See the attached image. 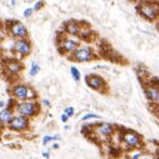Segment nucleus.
<instances>
[{
	"label": "nucleus",
	"mask_w": 159,
	"mask_h": 159,
	"mask_svg": "<svg viewBox=\"0 0 159 159\" xmlns=\"http://www.w3.org/2000/svg\"><path fill=\"white\" fill-rule=\"evenodd\" d=\"M29 127H31V121L28 118L15 114L11 121L8 124L7 128L11 131H15V132H25L28 130Z\"/></svg>",
	"instance_id": "obj_10"
},
{
	"label": "nucleus",
	"mask_w": 159,
	"mask_h": 159,
	"mask_svg": "<svg viewBox=\"0 0 159 159\" xmlns=\"http://www.w3.org/2000/svg\"><path fill=\"white\" fill-rule=\"evenodd\" d=\"M61 137L59 134L56 135H44L43 139H42V144L43 145H47L48 143L50 142H53V141H56V140H60Z\"/></svg>",
	"instance_id": "obj_18"
},
{
	"label": "nucleus",
	"mask_w": 159,
	"mask_h": 159,
	"mask_svg": "<svg viewBox=\"0 0 159 159\" xmlns=\"http://www.w3.org/2000/svg\"><path fill=\"white\" fill-rule=\"evenodd\" d=\"M122 142H124L126 145H128L131 148H135V147H140L141 145V137L139 134H137L135 132L132 131H127L122 134L121 137Z\"/></svg>",
	"instance_id": "obj_13"
},
{
	"label": "nucleus",
	"mask_w": 159,
	"mask_h": 159,
	"mask_svg": "<svg viewBox=\"0 0 159 159\" xmlns=\"http://www.w3.org/2000/svg\"><path fill=\"white\" fill-rule=\"evenodd\" d=\"M79 46H80V40L76 39V38H71L66 35L62 38H58V42H56L58 51L62 55H67V54L69 55Z\"/></svg>",
	"instance_id": "obj_6"
},
{
	"label": "nucleus",
	"mask_w": 159,
	"mask_h": 159,
	"mask_svg": "<svg viewBox=\"0 0 159 159\" xmlns=\"http://www.w3.org/2000/svg\"><path fill=\"white\" fill-rule=\"evenodd\" d=\"M64 114H66V115L71 118L73 117L74 114H75V109H74L73 106H68V107H66V108L64 109Z\"/></svg>",
	"instance_id": "obj_22"
},
{
	"label": "nucleus",
	"mask_w": 159,
	"mask_h": 159,
	"mask_svg": "<svg viewBox=\"0 0 159 159\" xmlns=\"http://www.w3.org/2000/svg\"><path fill=\"white\" fill-rule=\"evenodd\" d=\"M15 1H16V0H11V5H12V6L15 5Z\"/></svg>",
	"instance_id": "obj_29"
},
{
	"label": "nucleus",
	"mask_w": 159,
	"mask_h": 159,
	"mask_svg": "<svg viewBox=\"0 0 159 159\" xmlns=\"http://www.w3.org/2000/svg\"><path fill=\"white\" fill-rule=\"evenodd\" d=\"M44 6H46V1H44V0H38V1L35 2L33 9H34V11H40Z\"/></svg>",
	"instance_id": "obj_19"
},
{
	"label": "nucleus",
	"mask_w": 159,
	"mask_h": 159,
	"mask_svg": "<svg viewBox=\"0 0 159 159\" xmlns=\"http://www.w3.org/2000/svg\"><path fill=\"white\" fill-rule=\"evenodd\" d=\"M145 94L147 99L153 103H159V88L154 84H149L145 87Z\"/></svg>",
	"instance_id": "obj_15"
},
{
	"label": "nucleus",
	"mask_w": 159,
	"mask_h": 159,
	"mask_svg": "<svg viewBox=\"0 0 159 159\" xmlns=\"http://www.w3.org/2000/svg\"><path fill=\"white\" fill-rule=\"evenodd\" d=\"M145 159H148V158H145Z\"/></svg>",
	"instance_id": "obj_31"
},
{
	"label": "nucleus",
	"mask_w": 159,
	"mask_h": 159,
	"mask_svg": "<svg viewBox=\"0 0 159 159\" xmlns=\"http://www.w3.org/2000/svg\"><path fill=\"white\" fill-rule=\"evenodd\" d=\"M92 132L100 137H109L114 133V126L107 122L104 124H94L92 126Z\"/></svg>",
	"instance_id": "obj_14"
},
{
	"label": "nucleus",
	"mask_w": 159,
	"mask_h": 159,
	"mask_svg": "<svg viewBox=\"0 0 159 159\" xmlns=\"http://www.w3.org/2000/svg\"><path fill=\"white\" fill-rule=\"evenodd\" d=\"M102 1H109V0H102Z\"/></svg>",
	"instance_id": "obj_30"
},
{
	"label": "nucleus",
	"mask_w": 159,
	"mask_h": 159,
	"mask_svg": "<svg viewBox=\"0 0 159 159\" xmlns=\"http://www.w3.org/2000/svg\"><path fill=\"white\" fill-rule=\"evenodd\" d=\"M12 52L20 56L21 59L27 58L31 53V42L29 39L22 38V39H15L12 46Z\"/></svg>",
	"instance_id": "obj_8"
},
{
	"label": "nucleus",
	"mask_w": 159,
	"mask_h": 159,
	"mask_svg": "<svg viewBox=\"0 0 159 159\" xmlns=\"http://www.w3.org/2000/svg\"><path fill=\"white\" fill-rule=\"evenodd\" d=\"M139 14L149 22H154L159 18V3H155L152 1H144L140 2L137 7Z\"/></svg>",
	"instance_id": "obj_5"
},
{
	"label": "nucleus",
	"mask_w": 159,
	"mask_h": 159,
	"mask_svg": "<svg viewBox=\"0 0 159 159\" xmlns=\"http://www.w3.org/2000/svg\"><path fill=\"white\" fill-rule=\"evenodd\" d=\"M6 106V104H5V102L2 101V100H0V108H3Z\"/></svg>",
	"instance_id": "obj_26"
},
{
	"label": "nucleus",
	"mask_w": 159,
	"mask_h": 159,
	"mask_svg": "<svg viewBox=\"0 0 159 159\" xmlns=\"http://www.w3.org/2000/svg\"><path fill=\"white\" fill-rule=\"evenodd\" d=\"M33 13H34L33 8H26V9L24 10V12H23V16H24L25 18H29L33 15Z\"/></svg>",
	"instance_id": "obj_21"
},
{
	"label": "nucleus",
	"mask_w": 159,
	"mask_h": 159,
	"mask_svg": "<svg viewBox=\"0 0 159 159\" xmlns=\"http://www.w3.org/2000/svg\"><path fill=\"white\" fill-rule=\"evenodd\" d=\"M86 24L84 22H79L76 20H69L66 21L63 25V31L66 35L73 36V37H80L82 31L86 29L84 28V25Z\"/></svg>",
	"instance_id": "obj_11"
},
{
	"label": "nucleus",
	"mask_w": 159,
	"mask_h": 159,
	"mask_svg": "<svg viewBox=\"0 0 159 159\" xmlns=\"http://www.w3.org/2000/svg\"><path fill=\"white\" fill-rule=\"evenodd\" d=\"M15 100L10 97L9 103L5 106V108L0 111V124L7 127L8 124L11 121L13 116L15 115V113H14V104H15Z\"/></svg>",
	"instance_id": "obj_12"
},
{
	"label": "nucleus",
	"mask_w": 159,
	"mask_h": 159,
	"mask_svg": "<svg viewBox=\"0 0 159 159\" xmlns=\"http://www.w3.org/2000/svg\"><path fill=\"white\" fill-rule=\"evenodd\" d=\"M69 71H71V76L74 79V81L79 82L81 80V74H80V71L76 66H71Z\"/></svg>",
	"instance_id": "obj_16"
},
{
	"label": "nucleus",
	"mask_w": 159,
	"mask_h": 159,
	"mask_svg": "<svg viewBox=\"0 0 159 159\" xmlns=\"http://www.w3.org/2000/svg\"><path fill=\"white\" fill-rule=\"evenodd\" d=\"M140 156H141V153H139V154H135L134 156H133V159H139Z\"/></svg>",
	"instance_id": "obj_28"
},
{
	"label": "nucleus",
	"mask_w": 159,
	"mask_h": 159,
	"mask_svg": "<svg viewBox=\"0 0 159 159\" xmlns=\"http://www.w3.org/2000/svg\"><path fill=\"white\" fill-rule=\"evenodd\" d=\"M40 71V66L39 64H37L36 62H33L31 65V68H29V76L31 77H35L38 75V73Z\"/></svg>",
	"instance_id": "obj_17"
},
{
	"label": "nucleus",
	"mask_w": 159,
	"mask_h": 159,
	"mask_svg": "<svg viewBox=\"0 0 159 159\" xmlns=\"http://www.w3.org/2000/svg\"><path fill=\"white\" fill-rule=\"evenodd\" d=\"M41 104L44 106V107H48V108H50V107H51L50 101H48L47 99H42V100H41Z\"/></svg>",
	"instance_id": "obj_23"
},
{
	"label": "nucleus",
	"mask_w": 159,
	"mask_h": 159,
	"mask_svg": "<svg viewBox=\"0 0 159 159\" xmlns=\"http://www.w3.org/2000/svg\"><path fill=\"white\" fill-rule=\"evenodd\" d=\"M2 67L3 73L7 75L14 76L20 75L23 71H24V64L21 60L16 58H8L2 61Z\"/></svg>",
	"instance_id": "obj_7"
},
{
	"label": "nucleus",
	"mask_w": 159,
	"mask_h": 159,
	"mask_svg": "<svg viewBox=\"0 0 159 159\" xmlns=\"http://www.w3.org/2000/svg\"><path fill=\"white\" fill-rule=\"evenodd\" d=\"M6 31L8 35L15 39H22V38H26L29 39V33L27 27L23 24L21 21L18 20H8L5 23Z\"/></svg>",
	"instance_id": "obj_3"
},
{
	"label": "nucleus",
	"mask_w": 159,
	"mask_h": 159,
	"mask_svg": "<svg viewBox=\"0 0 159 159\" xmlns=\"http://www.w3.org/2000/svg\"><path fill=\"white\" fill-rule=\"evenodd\" d=\"M96 59L94 50L90 46H79L71 54L68 55V60L75 63H86Z\"/></svg>",
	"instance_id": "obj_4"
},
{
	"label": "nucleus",
	"mask_w": 159,
	"mask_h": 159,
	"mask_svg": "<svg viewBox=\"0 0 159 159\" xmlns=\"http://www.w3.org/2000/svg\"><path fill=\"white\" fill-rule=\"evenodd\" d=\"M9 94L16 102L38 101V93L31 86L26 84H15L9 89Z\"/></svg>",
	"instance_id": "obj_1"
},
{
	"label": "nucleus",
	"mask_w": 159,
	"mask_h": 159,
	"mask_svg": "<svg viewBox=\"0 0 159 159\" xmlns=\"http://www.w3.org/2000/svg\"><path fill=\"white\" fill-rule=\"evenodd\" d=\"M68 119H69V117L66 115V114L63 113L62 115H61V120H62V122H64V124H65V122L68 121Z\"/></svg>",
	"instance_id": "obj_24"
},
{
	"label": "nucleus",
	"mask_w": 159,
	"mask_h": 159,
	"mask_svg": "<svg viewBox=\"0 0 159 159\" xmlns=\"http://www.w3.org/2000/svg\"><path fill=\"white\" fill-rule=\"evenodd\" d=\"M42 157H44L46 159H48L49 157H50V153H49V152H43V153H42Z\"/></svg>",
	"instance_id": "obj_25"
},
{
	"label": "nucleus",
	"mask_w": 159,
	"mask_h": 159,
	"mask_svg": "<svg viewBox=\"0 0 159 159\" xmlns=\"http://www.w3.org/2000/svg\"><path fill=\"white\" fill-rule=\"evenodd\" d=\"M84 81H86L87 86L90 89L97 92H104L107 90V84H106L105 79L102 76L97 75V74H89L84 77Z\"/></svg>",
	"instance_id": "obj_9"
},
{
	"label": "nucleus",
	"mask_w": 159,
	"mask_h": 159,
	"mask_svg": "<svg viewBox=\"0 0 159 159\" xmlns=\"http://www.w3.org/2000/svg\"><path fill=\"white\" fill-rule=\"evenodd\" d=\"M90 119H101V116L96 115V114H87V115H84V117L81 118L82 121H87V120H90Z\"/></svg>",
	"instance_id": "obj_20"
},
{
	"label": "nucleus",
	"mask_w": 159,
	"mask_h": 159,
	"mask_svg": "<svg viewBox=\"0 0 159 159\" xmlns=\"http://www.w3.org/2000/svg\"><path fill=\"white\" fill-rule=\"evenodd\" d=\"M14 113L31 119V118L36 117L40 113V104L38 101L15 102Z\"/></svg>",
	"instance_id": "obj_2"
},
{
	"label": "nucleus",
	"mask_w": 159,
	"mask_h": 159,
	"mask_svg": "<svg viewBox=\"0 0 159 159\" xmlns=\"http://www.w3.org/2000/svg\"><path fill=\"white\" fill-rule=\"evenodd\" d=\"M60 147V145H59V143H54L52 145V148H54V149H58V148Z\"/></svg>",
	"instance_id": "obj_27"
}]
</instances>
